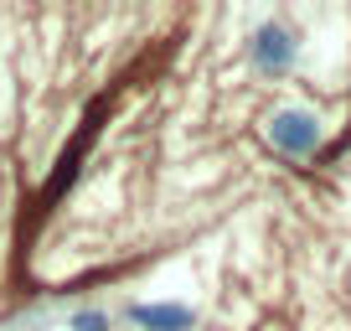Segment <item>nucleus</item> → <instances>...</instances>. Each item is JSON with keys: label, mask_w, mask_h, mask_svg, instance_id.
Wrapping results in <instances>:
<instances>
[{"label": "nucleus", "mask_w": 351, "mask_h": 331, "mask_svg": "<svg viewBox=\"0 0 351 331\" xmlns=\"http://www.w3.org/2000/svg\"><path fill=\"white\" fill-rule=\"evenodd\" d=\"M320 140H326V124H320L310 109H295V104H285V109H274V119H269V145H274L279 155H289V161H305V155H315Z\"/></svg>", "instance_id": "nucleus-1"}, {"label": "nucleus", "mask_w": 351, "mask_h": 331, "mask_svg": "<svg viewBox=\"0 0 351 331\" xmlns=\"http://www.w3.org/2000/svg\"><path fill=\"white\" fill-rule=\"evenodd\" d=\"M295 52H300L295 32H285L279 21H263L258 32H253V42H248V57H253L258 73H285V67H295Z\"/></svg>", "instance_id": "nucleus-2"}, {"label": "nucleus", "mask_w": 351, "mask_h": 331, "mask_svg": "<svg viewBox=\"0 0 351 331\" xmlns=\"http://www.w3.org/2000/svg\"><path fill=\"white\" fill-rule=\"evenodd\" d=\"M124 316H130V326H140V331H191L197 326V310L171 306V300H140V306H130Z\"/></svg>", "instance_id": "nucleus-3"}, {"label": "nucleus", "mask_w": 351, "mask_h": 331, "mask_svg": "<svg viewBox=\"0 0 351 331\" xmlns=\"http://www.w3.org/2000/svg\"><path fill=\"white\" fill-rule=\"evenodd\" d=\"M67 326H73V331H109V326H114V316L93 306V310H73V321H67Z\"/></svg>", "instance_id": "nucleus-4"}]
</instances>
